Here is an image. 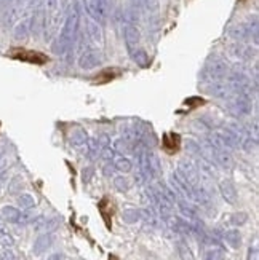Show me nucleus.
<instances>
[{
	"label": "nucleus",
	"mask_w": 259,
	"mask_h": 260,
	"mask_svg": "<svg viewBox=\"0 0 259 260\" xmlns=\"http://www.w3.org/2000/svg\"><path fill=\"white\" fill-rule=\"evenodd\" d=\"M78 24H80V13H78V8L75 5L71 13L67 15V18L64 19L60 36L56 37V40L51 45V50L54 54H64L66 51H69L72 48V45L75 43V39H77V34H78Z\"/></svg>",
	"instance_id": "f257e3e1"
},
{
	"label": "nucleus",
	"mask_w": 259,
	"mask_h": 260,
	"mask_svg": "<svg viewBox=\"0 0 259 260\" xmlns=\"http://www.w3.org/2000/svg\"><path fill=\"white\" fill-rule=\"evenodd\" d=\"M227 107L234 115L237 117H246L253 110V99L242 93H232L227 99Z\"/></svg>",
	"instance_id": "f03ea898"
},
{
	"label": "nucleus",
	"mask_w": 259,
	"mask_h": 260,
	"mask_svg": "<svg viewBox=\"0 0 259 260\" xmlns=\"http://www.w3.org/2000/svg\"><path fill=\"white\" fill-rule=\"evenodd\" d=\"M178 173L187 180L192 188L200 185V184H204V180H202V176H200V171H198V166L194 165L190 160H181V161H179Z\"/></svg>",
	"instance_id": "7ed1b4c3"
},
{
	"label": "nucleus",
	"mask_w": 259,
	"mask_h": 260,
	"mask_svg": "<svg viewBox=\"0 0 259 260\" xmlns=\"http://www.w3.org/2000/svg\"><path fill=\"white\" fill-rule=\"evenodd\" d=\"M231 72V67L226 59L221 58H211L207 64V74L213 80H222Z\"/></svg>",
	"instance_id": "20e7f679"
},
{
	"label": "nucleus",
	"mask_w": 259,
	"mask_h": 260,
	"mask_svg": "<svg viewBox=\"0 0 259 260\" xmlns=\"http://www.w3.org/2000/svg\"><path fill=\"white\" fill-rule=\"evenodd\" d=\"M104 61V56L99 50H85L80 58H78V67L82 71H92L95 67L101 66Z\"/></svg>",
	"instance_id": "39448f33"
},
{
	"label": "nucleus",
	"mask_w": 259,
	"mask_h": 260,
	"mask_svg": "<svg viewBox=\"0 0 259 260\" xmlns=\"http://www.w3.org/2000/svg\"><path fill=\"white\" fill-rule=\"evenodd\" d=\"M229 54L235 59H246L250 61L256 58V48L250 47V45H243L242 42H237L229 47Z\"/></svg>",
	"instance_id": "423d86ee"
},
{
	"label": "nucleus",
	"mask_w": 259,
	"mask_h": 260,
	"mask_svg": "<svg viewBox=\"0 0 259 260\" xmlns=\"http://www.w3.org/2000/svg\"><path fill=\"white\" fill-rule=\"evenodd\" d=\"M208 149L211 152V155L215 156V160L216 163L222 168V169H226V171H231V169L234 168V156L231 155L229 150L226 149H211V147L208 145Z\"/></svg>",
	"instance_id": "0eeeda50"
},
{
	"label": "nucleus",
	"mask_w": 259,
	"mask_h": 260,
	"mask_svg": "<svg viewBox=\"0 0 259 260\" xmlns=\"http://www.w3.org/2000/svg\"><path fill=\"white\" fill-rule=\"evenodd\" d=\"M123 37H125V43H127V48L128 51H134L136 48H139V42H141V34L138 30L136 26H125V29H123Z\"/></svg>",
	"instance_id": "6e6552de"
},
{
	"label": "nucleus",
	"mask_w": 259,
	"mask_h": 260,
	"mask_svg": "<svg viewBox=\"0 0 259 260\" xmlns=\"http://www.w3.org/2000/svg\"><path fill=\"white\" fill-rule=\"evenodd\" d=\"M219 191H221V197L224 198V201L229 203V205H235L239 200V193H237V188L235 185L231 182V180L224 179L219 182Z\"/></svg>",
	"instance_id": "1a4fd4ad"
},
{
	"label": "nucleus",
	"mask_w": 259,
	"mask_h": 260,
	"mask_svg": "<svg viewBox=\"0 0 259 260\" xmlns=\"http://www.w3.org/2000/svg\"><path fill=\"white\" fill-rule=\"evenodd\" d=\"M87 36L96 45H103L104 42V36H103V29H101V24L93 19L87 21Z\"/></svg>",
	"instance_id": "9d476101"
},
{
	"label": "nucleus",
	"mask_w": 259,
	"mask_h": 260,
	"mask_svg": "<svg viewBox=\"0 0 259 260\" xmlns=\"http://www.w3.org/2000/svg\"><path fill=\"white\" fill-rule=\"evenodd\" d=\"M53 243H54V238H53V235H50V233H43V235H40L39 238L34 241V246H32V251H34V254L36 255H40V254H43V252H47L50 247L53 246Z\"/></svg>",
	"instance_id": "9b49d317"
},
{
	"label": "nucleus",
	"mask_w": 259,
	"mask_h": 260,
	"mask_svg": "<svg viewBox=\"0 0 259 260\" xmlns=\"http://www.w3.org/2000/svg\"><path fill=\"white\" fill-rule=\"evenodd\" d=\"M208 93L213 94L218 99H227L231 94H232V89L231 86L227 85V82H221V80H216L213 82L210 86H208Z\"/></svg>",
	"instance_id": "f8f14e48"
},
{
	"label": "nucleus",
	"mask_w": 259,
	"mask_h": 260,
	"mask_svg": "<svg viewBox=\"0 0 259 260\" xmlns=\"http://www.w3.org/2000/svg\"><path fill=\"white\" fill-rule=\"evenodd\" d=\"M2 216L10 223H26V216L15 206H4L2 208Z\"/></svg>",
	"instance_id": "ddd939ff"
},
{
	"label": "nucleus",
	"mask_w": 259,
	"mask_h": 260,
	"mask_svg": "<svg viewBox=\"0 0 259 260\" xmlns=\"http://www.w3.org/2000/svg\"><path fill=\"white\" fill-rule=\"evenodd\" d=\"M13 58L16 59H21V61H29V62H37V64H42L45 61H48L47 56H43L40 53H36V51H15L13 53Z\"/></svg>",
	"instance_id": "4468645a"
},
{
	"label": "nucleus",
	"mask_w": 259,
	"mask_h": 260,
	"mask_svg": "<svg viewBox=\"0 0 259 260\" xmlns=\"http://www.w3.org/2000/svg\"><path fill=\"white\" fill-rule=\"evenodd\" d=\"M87 139H88V136L82 128H75L71 133V138H69L71 144L75 147V149H83V150H85V145H87Z\"/></svg>",
	"instance_id": "2eb2a0df"
},
{
	"label": "nucleus",
	"mask_w": 259,
	"mask_h": 260,
	"mask_svg": "<svg viewBox=\"0 0 259 260\" xmlns=\"http://www.w3.org/2000/svg\"><path fill=\"white\" fill-rule=\"evenodd\" d=\"M56 225H58V220H56V219L39 217V220L36 222V230H37V232H45V233H48V232H51V230L56 229Z\"/></svg>",
	"instance_id": "dca6fc26"
},
{
	"label": "nucleus",
	"mask_w": 259,
	"mask_h": 260,
	"mask_svg": "<svg viewBox=\"0 0 259 260\" xmlns=\"http://www.w3.org/2000/svg\"><path fill=\"white\" fill-rule=\"evenodd\" d=\"M224 240H226V243L231 247H234V249H239L242 244V236H240L239 230H227L224 233Z\"/></svg>",
	"instance_id": "f3484780"
},
{
	"label": "nucleus",
	"mask_w": 259,
	"mask_h": 260,
	"mask_svg": "<svg viewBox=\"0 0 259 260\" xmlns=\"http://www.w3.org/2000/svg\"><path fill=\"white\" fill-rule=\"evenodd\" d=\"M114 169H117V171H120L123 174H127L133 169V163L125 156H119L114 160Z\"/></svg>",
	"instance_id": "a211bd4d"
},
{
	"label": "nucleus",
	"mask_w": 259,
	"mask_h": 260,
	"mask_svg": "<svg viewBox=\"0 0 259 260\" xmlns=\"http://www.w3.org/2000/svg\"><path fill=\"white\" fill-rule=\"evenodd\" d=\"M148 160H149V168H151V173H152V176H160V173H162V168H160L159 156H157L154 152H151L149 149H148Z\"/></svg>",
	"instance_id": "6ab92c4d"
},
{
	"label": "nucleus",
	"mask_w": 259,
	"mask_h": 260,
	"mask_svg": "<svg viewBox=\"0 0 259 260\" xmlns=\"http://www.w3.org/2000/svg\"><path fill=\"white\" fill-rule=\"evenodd\" d=\"M122 219L127 223H136L141 219V211L138 209H127L122 212Z\"/></svg>",
	"instance_id": "aec40b11"
},
{
	"label": "nucleus",
	"mask_w": 259,
	"mask_h": 260,
	"mask_svg": "<svg viewBox=\"0 0 259 260\" xmlns=\"http://www.w3.org/2000/svg\"><path fill=\"white\" fill-rule=\"evenodd\" d=\"M131 56H133L134 62H136L138 66H141V67H146V66L149 64L148 53H146L144 50H141V48H136L134 51H131Z\"/></svg>",
	"instance_id": "412c9836"
},
{
	"label": "nucleus",
	"mask_w": 259,
	"mask_h": 260,
	"mask_svg": "<svg viewBox=\"0 0 259 260\" xmlns=\"http://www.w3.org/2000/svg\"><path fill=\"white\" fill-rule=\"evenodd\" d=\"M240 147L246 152H256L257 150V139L253 138V136H245V138L240 141Z\"/></svg>",
	"instance_id": "4be33fe9"
},
{
	"label": "nucleus",
	"mask_w": 259,
	"mask_h": 260,
	"mask_svg": "<svg viewBox=\"0 0 259 260\" xmlns=\"http://www.w3.org/2000/svg\"><path fill=\"white\" fill-rule=\"evenodd\" d=\"M114 149L117 152H122V153H134V147L130 142H127L123 138H120L114 142Z\"/></svg>",
	"instance_id": "5701e85b"
},
{
	"label": "nucleus",
	"mask_w": 259,
	"mask_h": 260,
	"mask_svg": "<svg viewBox=\"0 0 259 260\" xmlns=\"http://www.w3.org/2000/svg\"><path fill=\"white\" fill-rule=\"evenodd\" d=\"M0 241H2L4 246H8V247L13 246V238H11V235L8 233L4 219H0Z\"/></svg>",
	"instance_id": "b1692460"
},
{
	"label": "nucleus",
	"mask_w": 259,
	"mask_h": 260,
	"mask_svg": "<svg viewBox=\"0 0 259 260\" xmlns=\"http://www.w3.org/2000/svg\"><path fill=\"white\" fill-rule=\"evenodd\" d=\"M18 205L22 209H31V208L36 206V200H34V197L29 195V193H22V195L18 197Z\"/></svg>",
	"instance_id": "393cba45"
},
{
	"label": "nucleus",
	"mask_w": 259,
	"mask_h": 260,
	"mask_svg": "<svg viewBox=\"0 0 259 260\" xmlns=\"http://www.w3.org/2000/svg\"><path fill=\"white\" fill-rule=\"evenodd\" d=\"M114 187H116L119 191H128V190H130V182H128V179H127V177L119 176V177L114 179Z\"/></svg>",
	"instance_id": "a878e982"
},
{
	"label": "nucleus",
	"mask_w": 259,
	"mask_h": 260,
	"mask_svg": "<svg viewBox=\"0 0 259 260\" xmlns=\"http://www.w3.org/2000/svg\"><path fill=\"white\" fill-rule=\"evenodd\" d=\"M27 34H29V26H27V22H21V24L16 27L15 30V37L18 40H26L27 39Z\"/></svg>",
	"instance_id": "bb28decb"
},
{
	"label": "nucleus",
	"mask_w": 259,
	"mask_h": 260,
	"mask_svg": "<svg viewBox=\"0 0 259 260\" xmlns=\"http://www.w3.org/2000/svg\"><path fill=\"white\" fill-rule=\"evenodd\" d=\"M178 251H179V255H181L183 260H194L192 251H190L189 246H186L184 243H178Z\"/></svg>",
	"instance_id": "cd10ccee"
},
{
	"label": "nucleus",
	"mask_w": 259,
	"mask_h": 260,
	"mask_svg": "<svg viewBox=\"0 0 259 260\" xmlns=\"http://www.w3.org/2000/svg\"><path fill=\"white\" fill-rule=\"evenodd\" d=\"M246 220H248V214H246V212H235L232 216V219H231L232 225H239V227L243 223H246Z\"/></svg>",
	"instance_id": "c85d7f7f"
},
{
	"label": "nucleus",
	"mask_w": 259,
	"mask_h": 260,
	"mask_svg": "<svg viewBox=\"0 0 259 260\" xmlns=\"http://www.w3.org/2000/svg\"><path fill=\"white\" fill-rule=\"evenodd\" d=\"M58 8H60L58 0H45V4H43V10H45V13H47V15L53 13V11H56Z\"/></svg>",
	"instance_id": "c756f323"
},
{
	"label": "nucleus",
	"mask_w": 259,
	"mask_h": 260,
	"mask_svg": "<svg viewBox=\"0 0 259 260\" xmlns=\"http://www.w3.org/2000/svg\"><path fill=\"white\" fill-rule=\"evenodd\" d=\"M93 176V168H85L83 169V173H82V179H83V182H90V179H92Z\"/></svg>",
	"instance_id": "7c9ffc66"
},
{
	"label": "nucleus",
	"mask_w": 259,
	"mask_h": 260,
	"mask_svg": "<svg viewBox=\"0 0 259 260\" xmlns=\"http://www.w3.org/2000/svg\"><path fill=\"white\" fill-rule=\"evenodd\" d=\"M207 260H222V254L221 251H210Z\"/></svg>",
	"instance_id": "2f4dec72"
},
{
	"label": "nucleus",
	"mask_w": 259,
	"mask_h": 260,
	"mask_svg": "<svg viewBox=\"0 0 259 260\" xmlns=\"http://www.w3.org/2000/svg\"><path fill=\"white\" fill-rule=\"evenodd\" d=\"M45 260H66V255L63 252H54V254L48 255Z\"/></svg>",
	"instance_id": "473e14b6"
},
{
	"label": "nucleus",
	"mask_w": 259,
	"mask_h": 260,
	"mask_svg": "<svg viewBox=\"0 0 259 260\" xmlns=\"http://www.w3.org/2000/svg\"><path fill=\"white\" fill-rule=\"evenodd\" d=\"M112 173H114V168H112L110 165H106V168H104V174H106V176H110Z\"/></svg>",
	"instance_id": "72a5a7b5"
},
{
	"label": "nucleus",
	"mask_w": 259,
	"mask_h": 260,
	"mask_svg": "<svg viewBox=\"0 0 259 260\" xmlns=\"http://www.w3.org/2000/svg\"><path fill=\"white\" fill-rule=\"evenodd\" d=\"M131 2H133L134 7H139L141 5V0H131Z\"/></svg>",
	"instance_id": "f704fd0d"
},
{
	"label": "nucleus",
	"mask_w": 259,
	"mask_h": 260,
	"mask_svg": "<svg viewBox=\"0 0 259 260\" xmlns=\"http://www.w3.org/2000/svg\"><path fill=\"white\" fill-rule=\"evenodd\" d=\"M16 2H18V4H27L29 0H16Z\"/></svg>",
	"instance_id": "c9c22d12"
},
{
	"label": "nucleus",
	"mask_w": 259,
	"mask_h": 260,
	"mask_svg": "<svg viewBox=\"0 0 259 260\" xmlns=\"http://www.w3.org/2000/svg\"><path fill=\"white\" fill-rule=\"evenodd\" d=\"M2 155H4V149L0 147V158H2Z\"/></svg>",
	"instance_id": "e433bc0d"
}]
</instances>
